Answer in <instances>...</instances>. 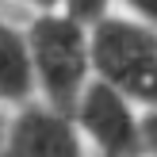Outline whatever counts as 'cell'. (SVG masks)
<instances>
[{
	"instance_id": "cell-1",
	"label": "cell",
	"mask_w": 157,
	"mask_h": 157,
	"mask_svg": "<svg viewBox=\"0 0 157 157\" xmlns=\"http://www.w3.org/2000/svg\"><path fill=\"white\" fill-rule=\"evenodd\" d=\"M23 38H27V54H31L35 100L69 115L81 88L92 81L88 27L65 15L61 8H54V12H38L31 27L23 31Z\"/></svg>"
},
{
	"instance_id": "cell-2",
	"label": "cell",
	"mask_w": 157,
	"mask_h": 157,
	"mask_svg": "<svg viewBox=\"0 0 157 157\" xmlns=\"http://www.w3.org/2000/svg\"><path fill=\"white\" fill-rule=\"evenodd\" d=\"M92 77L111 84L142 111H157V31L134 15H100L88 23Z\"/></svg>"
},
{
	"instance_id": "cell-3",
	"label": "cell",
	"mask_w": 157,
	"mask_h": 157,
	"mask_svg": "<svg viewBox=\"0 0 157 157\" xmlns=\"http://www.w3.org/2000/svg\"><path fill=\"white\" fill-rule=\"evenodd\" d=\"M69 119L96 157H142V107H134L111 84L92 77L81 88Z\"/></svg>"
},
{
	"instance_id": "cell-4",
	"label": "cell",
	"mask_w": 157,
	"mask_h": 157,
	"mask_svg": "<svg viewBox=\"0 0 157 157\" xmlns=\"http://www.w3.org/2000/svg\"><path fill=\"white\" fill-rule=\"evenodd\" d=\"M0 157H84V142L69 115L31 100L4 119Z\"/></svg>"
},
{
	"instance_id": "cell-5",
	"label": "cell",
	"mask_w": 157,
	"mask_h": 157,
	"mask_svg": "<svg viewBox=\"0 0 157 157\" xmlns=\"http://www.w3.org/2000/svg\"><path fill=\"white\" fill-rule=\"evenodd\" d=\"M31 100H35V77L27 38L0 15V107H23Z\"/></svg>"
},
{
	"instance_id": "cell-6",
	"label": "cell",
	"mask_w": 157,
	"mask_h": 157,
	"mask_svg": "<svg viewBox=\"0 0 157 157\" xmlns=\"http://www.w3.org/2000/svg\"><path fill=\"white\" fill-rule=\"evenodd\" d=\"M61 12L65 15H73L77 23H96L100 15H107L111 12V0H61Z\"/></svg>"
},
{
	"instance_id": "cell-7",
	"label": "cell",
	"mask_w": 157,
	"mask_h": 157,
	"mask_svg": "<svg viewBox=\"0 0 157 157\" xmlns=\"http://www.w3.org/2000/svg\"><path fill=\"white\" fill-rule=\"evenodd\" d=\"M142 157H157V111H142Z\"/></svg>"
},
{
	"instance_id": "cell-8",
	"label": "cell",
	"mask_w": 157,
	"mask_h": 157,
	"mask_svg": "<svg viewBox=\"0 0 157 157\" xmlns=\"http://www.w3.org/2000/svg\"><path fill=\"white\" fill-rule=\"evenodd\" d=\"M123 4L130 8V15H134V19H142L146 27L157 31V0H123Z\"/></svg>"
},
{
	"instance_id": "cell-9",
	"label": "cell",
	"mask_w": 157,
	"mask_h": 157,
	"mask_svg": "<svg viewBox=\"0 0 157 157\" xmlns=\"http://www.w3.org/2000/svg\"><path fill=\"white\" fill-rule=\"evenodd\" d=\"M23 4L38 8V12H54V8H61V0H23Z\"/></svg>"
},
{
	"instance_id": "cell-10",
	"label": "cell",
	"mask_w": 157,
	"mask_h": 157,
	"mask_svg": "<svg viewBox=\"0 0 157 157\" xmlns=\"http://www.w3.org/2000/svg\"><path fill=\"white\" fill-rule=\"evenodd\" d=\"M0 127H4V111H0Z\"/></svg>"
}]
</instances>
